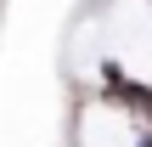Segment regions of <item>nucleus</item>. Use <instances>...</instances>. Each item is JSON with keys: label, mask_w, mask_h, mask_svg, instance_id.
Instances as JSON below:
<instances>
[{"label": "nucleus", "mask_w": 152, "mask_h": 147, "mask_svg": "<svg viewBox=\"0 0 152 147\" xmlns=\"http://www.w3.org/2000/svg\"><path fill=\"white\" fill-rule=\"evenodd\" d=\"M141 119H147V130H152V85H147V113H141Z\"/></svg>", "instance_id": "1"}]
</instances>
